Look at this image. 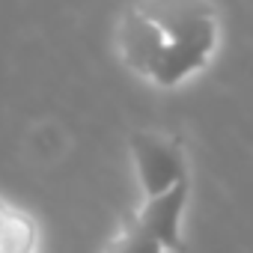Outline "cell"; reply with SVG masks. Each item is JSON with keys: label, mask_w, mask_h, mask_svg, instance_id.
I'll return each mask as SVG.
<instances>
[{"label": "cell", "mask_w": 253, "mask_h": 253, "mask_svg": "<svg viewBox=\"0 0 253 253\" xmlns=\"http://www.w3.org/2000/svg\"><path fill=\"white\" fill-rule=\"evenodd\" d=\"M217 45V18L203 3H143L119 24V54L155 86H176L200 72Z\"/></svg>", "instance_id": "cell-1"}, {"label": "cell", "mask_w": 253, "mask_h": 253, "mask_svg": "<svg viewBox=\"0 0 253 253\" xmlns=\"http://www.w3.org/2000/svg\"><path fill=\"white\" fill-rule=\"evenodd\" d=\"M128 146H131V158H134L140 185L146 191V200L161 197L188 179L185 155H182L176 140L161 137V134H149V131H134L128 137Z\"/></svg>", "instance_id": "cell-2"}, {"label": "cell", "mask_w": 253, "mask_h": 253, "mask_svg": "<svg viewBox=\"0 0 253 253\" xmlns=\"http://www.w3.org/2000/svg\"><path fill=\"white\" fill-rule=\"evenodd\" d=\"M188 191H191V185L185 179L176 188H170L167 194L146 200L143 209L137 211V223L164 250H173V253H182L185 250V241H182V211L188 206Z\"/></svg>", "instance_id": "cell-3"}, {"label": "cell", "mask_w": 253, "mask_h": 253, "mask_svg": "<svg viewBox=\"0 0 253 253\" xmlns=\"http://www.w3.org/2000/svg\"><path fill=\"white\" fill-rule=\"evenodd\" d=\"M36 247V223L0 203V253H33Z\"/></svg>", "instance_id": "cell-4"}, {"label": "cell", "mask_w": 253, "mask_h": 253, "mask_svg": "<svg viewBox=\"0 0 253 253\" xmlns=\"http://www.w3.org/2000/svg\"><path fill=\"white\" fill-rule=\"evenodd\" d=\"M104 253H164V247L137 223V217H128L122 229L107 241Z\"/></svg>", "instance_id": "cell-5"}]
</instances>
